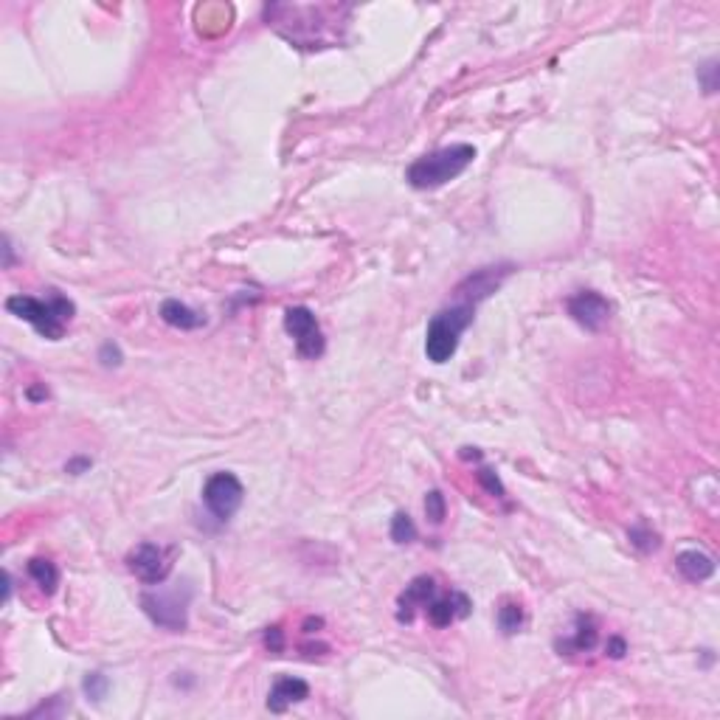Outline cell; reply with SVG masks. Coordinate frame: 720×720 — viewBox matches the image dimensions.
Masks as SVG:
<instances>
[{"label":"cell","mask_w":720,"mask_h":720,"mask_svg":"<svg viewBox=\"0 0 720 720\" xmlns=\"http://www.w3.org/2000/svg\"><path fill=\"white\" fill-rule=\"evenodd\" d=\"M242 498H245V487L234 473H215L203 487V501L208 506V513L220 523L231 520L237 515Z\"/></svg>","instance_id":"cell-6"},{"label":"cell","mask_w":720,"mask_h":720,"mask_svg":"<svg viewBox=\"0 0 720 720\" xmlns=\"http://www.w3.org/2000/svg\"><path fill=\"white\" fill-rule=\"evenodd\" d=\"M107 686H110L107 676H102V673H90V676L85 678V693H88V700H102V698L107 695Z\"/></svg>","instance_id":"cell-22"},{"label":"cell","mask_w":720,"mask_h":720,"mask_svg":"<svg viewBox=\"0 0 720 720\" xmlns=\"http://www.w3.org/2000/svg\"><path fill=\"white\" fill-rule=\"evenodd\" d=\"M6 309L12 316L28 321L48 340H59L65 335V330H68L74 313H76L74 301L65 299L59 290H48L45 299L23 296V293H20V296L6 299Z\"/></svg>","instance_id":"cell-2"},{"label":"cell","mask_w":720,"mask_h":720,"mask_svg":"<svg viewBox=\"0 0 720 720\" xmlns=\"http://www.w3.org/2000/svg\"><path fill=\"white\" fill-rule=\"evenodd\" d=\"M88 467H90V459H74V462L65 465V470L74 473V476H79V473H82V470H88Z\"/></svg>","instance_id":"cell-28"},{"label":"cell","mask_w":720,"mask_h":720,"mask_svg":"<svg viewBox=\"0 0 720 720\" xmlns=\"http://www.w3.org/2000/svg\"><path fill=\"white\" fill-rule=\"evenodd\" d=\"M479 484L487 489L489 496H496V498H504V484H501V479L496 476V470H479Z\"/></svg>","instance_id":"cell-23"},{"label":"cell","mask_w":720,"mask_h":720,"mask_svg":"<svg viewBox=\"0 0 720 720\" xmlns=\"http://www.w3.org/2000/svg\"><path fill=\"white\" fill-rule=\"evenodd\" d=\"M513 265H501V268H481L476 273H470L467 279L459 285V296L467 299V304L476 307V301L493 296V293L501 287V282L510 276Z\"/></svg>","instance_id":"cell-11"},{"label":"cell","mask_w":720,"mask_h":720,"mask_svg":"<svg viewBox=\"0 0 720 720\" xmlns=\"http://www.w3.org/2000/svg\"><path fill=\"white\" fill-rule=\"evenodd\" d=\"M566 309H568V316L588 333H599L602 326L611 321V301L597 290L575 293V296L566 301Z\"/></svg>","instance_id":"cell-9"},{"label":"cell","mask_w":720,"mask_h":720,"mask_svg":"<svg viewBox=\"0 0 720 720\" xmlns=\"http://www.w3.org/2000/svg\"><path fill=\"white\" fill-rule=\"evenodd\" d=\"M265 647L270 653H282L285 650V630L279 625H273V628L265 630Z\"/></svg>","instance_id":"cell-25"},{"label":"cell","mask_w":720,"mask_h":720,"mask_svg":"<svg viewBox=\"0 0 720 720\" xmlns=\"http://www.w3.org/2000/svg\"><path fill=\"white\" fill-rule=\"evenodd\" d=\"M99 360H102L105 366H119L121 364V349L116 347V343L107 340L105 347H102V352H99Z\"/></svg>","instance_id":"cell-26"},{"label":"cell","mask_w":720,"mask_h":720,"mask_svg":"<svg viewBox=\"0 0 720 720\" xmlns=\"http://www.w3.org/2000/svg\"><path fill=\"white\" fill-rule=\"evenodd\" d=\"M498 628L506 633V636H513L523 628V608L518 602H506L498 608Z\"/></svg>","instance_id":"cell-19"},{"label":"cell","mask_w":720,"mask_h":720,"mask_svg":"<svg viewBox=\"0 0 720 720\" xmlns=\"http://www.w3.org/2000/svg\"><path fill=\"white\" fill-rule=\"evenodd\" d=\"M473 324V304H456L436 313L425 333V355L431 364H448L459 349V335Z\"/></svg>","instance_id":"cell-4"},{"label":"cell","mask_w":720,"mask_h":720,"mask_svg":"<svg viewBox=\"0 0 720 720\" xmlns=\"http://www.w3.org/2000/svg\"><path fill=\"white\" fill-rule=\"evenodd\" d=\"M594 645H597V625H594V619L580 614L577 616L575 636H568V639L558 642V650L560 653H588Z\"/></svg>","instance_id":"cell-16"},{"label":"cell","mask_w":720,"mask_h":720,"mask_svg":"<svg viewBox=\"0 0 720 720\" xmlns=\"http://www.w3.org/2000/svg\"><path fill=\"white\" fill-rule=\"evenodd\" d=\"M127 568L144 583V585H160L172 571V552H167L158 544H138L127 554Z\"/></svg>","instance_id":"cell-8"},{"label":"cell","mask_w":720,"mask_h":720,"mask_svg":"<svg viewBox=\"0 0 720 720\" xmlns=\"http://www.w3.org/2000/svg\"><path fill=\"white\" fill-rule=\"evenodd\" d=\"M676 568L681 575L690 580V583H703L715 575V560L709 558L707 552H698V549H686L676 558Z\"/></svg>","instance_id":"cell-14"},{"label":"cell","mask_w":720,"mask_h":720,"mask_svg":"<svg viewBox=\"0 0 720 720\" xmlns=\"http://www.w3.org/2000/svg\"><path fill=\"white\" fill-rule=\"evenodd\" d=\"M425 515L431 518V523H442L448 515V504H445V496L439 493V489H431L428 496H425Z\"/></svg>","instance_id":"cell-20"},{"label":"cell","mask_w":720,"mask_h":720,"mask_svg":"<svg viewBox=\"0 0 720 720\" xmlns=\"http://www.w3.org/2000/svg\"><path fill=\"white\" fill-rule=\"evenodd\" d=\"M349 6H290L276 4L265 9V20L282 37L299 48H324L340 37V26L349 20Z\"/></svg>","instance_id":"cell-1"},{"label":"cell","mask_w":720,"mask_h":720,"mask_svg":"<svg viewBox=\"0 0 720 720\" xmlns=\"http://www.w3.org/2000/svg\"><path fill=\"white\" fill-rule=\"evenodd\" d=\"M391 540L395 544H414L417 540V527H414V520L408 513H395V518H391Z\"/></svg>","instance_id":"cell-18"},{"label":"cell","mask_w":720,"mask_h":720,"mask_svg":"<svg viewBox=\"0 0 720 720\" xmlns=\"http://www.w3.org/2000/svg\"><path fill=\"white\" fill-rule=\"evenodd\" d=\"M304 698H309V684L301 681V678H293V676H285L279 678L268 693V709L270 712H285L293 703H301Z\"/></svg>","instance_id":"cell-13"},{"label":"cell","mask_w":720,"mask_h":720,"mask_svg":"<svg viewBox=\"0 0 720 720\" xmlns=\"http://www.w3.org/2000/svg\"><path fill=\"white\" fill-rule=\"evenodd\" d=\"M473 160H476V146L450 144V146H442V150H436V153L417 158L411 167H408L405 180L419 192L439 189V186H445V184H450V180L459 177Z\"/></svg>","instance_id":"cell-3"},{"label":"cell","mask_w":720,"mask_h":720,"mask_svg":"<svg viewBox=\"0 0 720 720\" xmlns=\"http://www.w3.org/2000/svg\"><path fill=\"white\" fill-rule=\"evenodd\" d=\"M628 537H630V544H633L636 549H642V552H653V549L659 546L656 532H650L647 527H633V529L628 532Z\"/></svg>","instance_id":"cell-21"},{"label":"cell","mask_w":720,"mask_h":720,"mask_svg":"<svg viewBox=\"0 0 720 720\" xmlns=\"http://www.w3.org/2000/svg\"><path fill=\"white\" fill-rule=\"evenodd\" d=\"M189 602H192V588L189 583L175 585V588H158V591H144L141 594V608L150 616L158 628L180 633L189 625Z\"/></svg>","instance_id":"cell-5"},{"label":"cell","mask_w":720,"mask_h":720,"mask_svg":"<svg viewBox=\"0 0 720 720\" xmlns=\"http://www.w3.org/2000/svg\"><path fill=\"white\" fill-rule=\"evenodd\" d=\"M434 597H436V580L434 577H414L397 599V619L408 625V622L414 619V611L428 608V602Z\"/></svg>","instance_id":"cell-12"},{"label":"cell","mask_w":720,"mask_h":720,"mask_svg":"<svg viewBox=\"0 0 720 720\" xmlns=\"http://www.w3.org/2000/svg\"><path fill=\"white\" fill-rule=\"evenodd\" d=\"M628 653V645H625V639H622V636H614V639L608 642V656L611 659H622Z\"/></svg>","instance_id":"cell-27"},{"label":"cell","mask_w":720,"mask_h":720,"mask_svg":"<svg viewBox=\"0 0 720 720\" xmlns=\"http://www.w3.org/2000/svg\"><path fill=\"white\" fill-rule=\"evenodd\" d=\"M473 611V605L467 599V594L462 591H450V594H436L431 602H428V608H425V614H428V622L434 628H450L456 619H465L470 616Z\"/></svg>","instance_id":"cell-10"},{"label":"cell","mask_w":720,"mask_h":720,"mask_svg":"<svg viewBox=\"0 0 720 720\" xmlns=\"http://www.w3.org/2000/svg\"><path fill=\"white\" fill-rule=\"evenodd\" d=\"M285 330L296 340L299 357L316 360L324 355V333L313 316V309L307 307H287L285 309Z\"/></svg>","instance_id":"cell-7"},{"label":"cell","mask_w":720,"mask_h":720,"mask_svg":"<svg viewBox=\"0 0 720 720\" xmlns=\"http://www.w3.org/2000/svg\"><path fill=\"white\" fill-rule=\"evenodd\" d=\"M160 318L169 326H175V330H198V326L206 324V318L198 313V309H192L189 304L177 301V299H167L160 304Z\"/></svg>","instance_id":"cell-15"},{"label":"cell","mask_w":720,"mask_h":720,"mask_svg":"<svg viewBox=\"0 0 720 720\" xmlns=\"http://www.w3.org/2000/svg\"><path fill=\"white\" fill-rule=\"evenodd\" d=\"M28 577L37 583V588L43 594L51 597L57 591V585H59V568L48 558H35V560H28Z\"/></svg>","instance_id":"cell-17"},{"label":"cell","mask_w":720,"mask_h":720,"mask_svg":"<svg viewBox=\"0 0 720 720\" xmlns=\"http://www.w3.org/2000/svg\"><path fill=\"white\" fill-rule=\"evenodd\" d=\"M715 74H717V62L709 59L703 68H698V79H700V85L707 93H715L717 90V82H715Z\"/></svg>","instance_id":"cell-24"}]
</instances>
